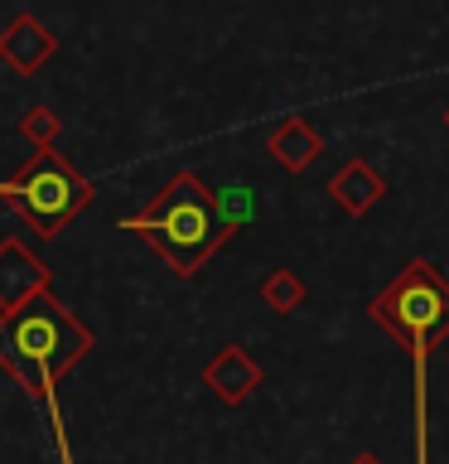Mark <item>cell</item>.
Instances as JSON below:
<instances>
[{"label":"cell","mask_w":449,"mask_h":464,"mask_svg":"<svg viewBox=\"0 0 449 464\" xmlns=\"http://www.w3.org/2000/svg\"><path fill=\"white\" fill-rule=\"evenodd\" d=\"M368 314L411 353V377H416V464H430V406H425V362L430 348L449 334V281L430 266L425 256L406 261L391 281L377 290Z\"/></svg>","instance_id":"6da1fadb"},{"label":"cell","mask_w":449,"mask_h":464,"mask_svg":"<svg viewBox=\"0 0 449 464\" xmlns=\"http://www.w3.org/2000/svg\"><path fill=\"white\" fill-rule=\"evenodd\" d=\"M92 353V329L53 290H39L14 314H0V368L24 387L29 401H53L68 368Z\"/></svg>","instance_id":"7a4b0ae2"},{"label":"cell","mask_w":449,"mask_h":464,"mask_svg":"<svg viewBox=\"0 0 449 464\" xmlns=\"http://www.w3.org/2000/svg\"><path fill=\"white\" fill-rule=\"evenodd\" d=\"M121 232H136L140 242H150L174 276H194L232 237L213 208V188L194 169H179L140 213L121 218Z\"/></svg>","instance_id":"3957f363"},{"label":"cell","mask_w":449,"mask_h":464,"mask_svg":"<svg viewBox=\"0 0 449 464\" xmlns=\"http://www.w3.org/2000/svg\"><path fill=\"white\" fill-rule=\"evenodd\" d=\"M97 188L58 150H34L10 179H0V203H10L39 237H63L82 208H92Z\"/></svg>","instance_id":"277c9868"},{"label":"cell","mask_w":449,"mask_h":464,"mask_svg":"<svg viewBox=\"0 0 449 464\" xmlns=\"http://www.w3.org/2000/svg\"><path fill=\"white\" fill-rule=\"evenodd\" d=\"M49 281H53V271L20 237H0V314H14L24 300L49 290Z\"/></svg>","instance_id":"5b68a950"},{"label":"cell","mask_w":449,"mask_h":464,"mask_svg":"<svg viewBox=\"0 0 449 464\" xmlns=\"http://www.w3.org/2000/svg\"><path fill=\"white\" fill-rule=\"evenodd\" d=\"M203 387H208L217 401L242 406V401L261 387V362L246 353L242 343H223V348L213 353V362L203 368Z\"/></svg>","instance_id":"8992f818"},{"label":"cell","mask_w":449,"mask_h":464,"mask_svg":"<svg viewBox=\"0 0 449 464\" xmlns=\"http://www.w3.org/2000/svg\"><path fill=\"white\" fill-rule=\"evenodd\" d=\"M58 53V39L49 24H39L34 14H14V20L0 29V63H10L20 78L39 72L49 58Z\"/></svg>","instance_id":"52a82bcc"},{"label":"cell","mask_w":449,"mask_h":464,"mask_svg":"<svg viewBox=\"0 0 449 464\" xmlns=\"http://www.w3.org/2000/svg\"><path fill=\"white\" fill-rule=\"evenodd\" d=\"M266 155H271L281 169L304 174L319 155H324V136H319V130L304 121V116H290V121H281V126L266 136Z\"/></svg>","instance_id":"ba28073f"},{"label":"cell","mask_w":449,"mask_h":464,"mask_svg":"<svg viewBox=\"0 0 449 464\" xmlns=\"http://www.w3.org/2000/svg\"><path fill=\"white\" fill-rule=\"evenodd\" d=\"M329 194H333V203H339L343 213L362 218L372 203L387 198V179L368 165V160H348V165H339V174L329 179Z\"/></svg>","instance_id":"9c48e42d"},{"label":"cell","mask_w":449,"mask_h":464,"mask_svg":"<svg viewBox=\"0 0 449 464\" xmlns=\"http://www.w3.org/2000/svg\"><path fill=\"white\" fill-rule=\"evenodd\" d=\"M261 304L266 310H275V314H290V310H300L304 300H310V285L300 281V271H290V266H275L266 281H261Z\"/></svg>","instance_id":"30bf717a"},{"label":"cell","mask_w":449,"mask_h":464,"mask_svg":"<svg viewBox=\"0 0 449 464\" xmlns=\"http://www.w3.org/2000/svg\"><path fill=\"white\" fill-rule=\"evenodd\" d=\"M213 208H217V218H223L227 232L246 227V223L256 218V194H252V184H227V188H217V194H213Z\"/></svg>","instance_id":"8fae6325"},{"label":"cell","mask_w":449,"mask_h":464,"mask_svg":"<svg viewBox=\"0 0 449 464\" xmlns=\"http://www.w3.org/2000/svg\"><path fill=\"white\" fill-rule=\"evenodd\" d=\"M20 130H24V140H34V150H53V140L63 136V116L53 107H29L20 116Z\"/></svg>","instance_id":"7c38bea8"},{"label":"cell","mask_w":449,"mask_h":464,"mask_svg":"<svg viewBox=\"0 0 449 464\" xmlns=\"http://www.w3.org/2000/svg\"><path fill=\"white\" fill-rule=\"evenodd\" d=\"M353 464H382V459H377V455H358Z\"/></svg>","instance_id":"4fadbf2b"},{"label":"cell","mask_w":449,"mask_h":464,"mask_svg":"<svg viewBox=\"0 0 449 464\" xmlns=\"http://www.w3.org/2000/svg\"><path fill=\"white\" fill-rule=\"evenodd\" d=\"M444 126H449V111H444Z\"/></svg>","instance_id":"5bb4252c"}]
</instances>
